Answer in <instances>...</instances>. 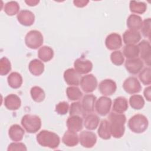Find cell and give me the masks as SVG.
Here are the masks:
<instances>
[{
  "label": "cell",
  "instance_id": "cell-10",
  "mask_svg": "<svg viewBox=\"0 0 151 151\" xmlns=\"http://www.w3.org/2000/svg\"><path fill=\"white\" fill-rule=\"evenodd\" d=\"M105 45L109 50L116 51L122 46V39L120 34L113 32L107 36L105 40Z\"/></svg>",
  "mask_w": 151,
  "mask_h": 151
},
{
  "label": "cell",
  "instance_id": "cell-16",
  "mask_svg": "<svg viewBox=\"0 0 151 151\" xmlns=\"http://www.w3.org/2000/svg\"><path fill=\"white\" fill-rule=\"evenodd\" d=\"M18 21L22 25L25 27L31 26L35 21V15L32 12L24 9L19 12L17 17Z\"/></svg>",
  "mask_w": 151,
  "mask_h": 151
},
{
  "label": "cell",
  "instance_id": "cell-14",
  "mask_svg": "<svg viewBox=\"0 0 151 151\" xmlns=\"http://www.w3.org/2000/svg\"><path fill=\"white\" fill-rule=\"evenodd\" d=\"M74 67L80 74H86L90 73L93 69V64L91 61L83 58H79L75 60L74 63Z\"/></svg>",
  "mask_w": 151,
  "mask_h": 151
},
{
  "label": "cell",
  "instance_id": "cell-39",
  "mask_svg": "<svg viewBox=\"0 0 151 151\" xmlns=\"http://www.w3.org/2000/svg\"><path fill=\"white\" fill-rule=\"evenodd\" d=\"M11 70V64L8 58L5 57H2L0 60V74L6 76Z\"/></svg>",
  "mask_w": 151,
  "mask_h": 151
},
{
  "label": "cell",
  "instance_id": "cell-36",
  "mask_svg": "<svg viewBox=\"0 0 151 151\" xmlns=\"http://www.w3.org/2000/svg\"><path fill=\"white\" fill-rule=\"evenodd\" d=\"M19 5L16 1L8 2L4 6V12L8 16H14L19 13Z\"/></svg>",
  "mask_w": 151,
  "mask_h": 151
},
{
  "label": "cell",
  "instance_id": "cell-2",
  "mask_svg": "<svg viewBox=\"0 0 151 151\" xmlns=\"http://www.w3.org/2000/svg\"><path fill=\"white\" fill-rule=\"evenodd\" d=\"M38 143L42 147L56 149L60 143V138L53 132L42 130L40 132L36 137Z\"/></svg>",
  "mask_w": 151,
  "mask_h": 151
},
{
  "label": "cell",
  "instance_id": "cell-18",
  "mask_svg": "<svg viewBox=\"0 0 151 151\" xmlns=\"http://www.w3.org/2000/svg\"><path fill=\"white\" fill-rule=\"evenodd\" d=\"M21 105L20 98L15 94H10L4 99V106L9 110H17Z\"/></svg>",
  "mask_w": 151,
  "mask_h": 151
},
{
  "label": "cell",
  "instance_id": "cell-26",
  "mask_svg": "<svg viewBox=\"0 0 151 151\" xmlns=\"http://www.w3.org/2000/svg\"><path fill=\"white\" fill-rule=\"evenodd\" d=\"M28 69L33 76H39L41 75L44 71V64L41 61L38 59H34L29 62Z\"/></svg>",
  "mask_w": 151,
  "mask_h": 151
},
{
  "label": "cell",
  "instance_id": "cell-11",
  "mask_svg": "<svg viewBox=\"0 0 151 151\" xmlns=\"http://www.w3.org/2000/svg\"><path fill=\"white\" fill-rule=\"evenodd\" d=\"M117 89V85L111 79H104L99 85V90L104 96H109L113 94Z\"/></svg>",
  "mask_w": 151,
  "mask_h": 151
},
{
  "label": "cell",
  "instance_id": "cell-43",
  "mask_svg": "<svg viewBox=\"0 0 151 151\" xmlns=\"http://www.w3.org/2000/svg\"><path fill=\"white\" fill-rule=\"evenodd\" d=\"M89 2V1L87 0H74L73 1L74 5L78 7V8H83L86 6L88 3Z\"/></svg>",
  "mask_w": 151,
  "mask_h": 151
},
{
  "label": "cell",
  "instance_id": "cell-24",
  "mask_svg": "<svg viewBox=\"0 0 151 151\" xmlns=\"http://www.w3.org/2000/svg\"><path fill=\"white\" fill-rule=\"evenodd\" d=\"M84 118V126L87 129L93 130L98 127L100 122V118L96 114L93 113L87 114Z\"/></svg>",
  "mask_w": 151,
  "mask_h": 151
},
{
  "label": "cell",
  "instance_id": "cell-38",
  "mask_svg": "<svg viewBox=\"0 0 151 151\" xmlns=\"http://www.w3.org/2000/svg\"><path fill=\"white\" fill-rule=\"evenodd\" d=\"M110 60L113 64L119 66L122 65L124 62V57L122 51L116 50L111 53Z\"/></svg>",
  "mask_w": 151,
  "mask_h": 151
},
{
  "label": "cell",
  "instance_id": "cell-19",
  "mask_svg": "<svg viewBox=\"0 0 151 151\" xmlns=\"http://www.w3.org/2000/svg\"><path fill=\"white\" fill-rule=\"evenodd\" d=\"M141 34L139 31L127 29L123 35L124 43L127 44H136L141 40Z\"/></svg>",
  "mask_w": 151,
  "mask_h": 151
},
{
  "label": "cell",
  "instance_id": "cell-30",
  "mask_svg": "<svg viewBox=\"0 0 151 151\" xmlns=\"http://www.w3.org/2000/svg\"><path fill=\"white\" fill-rule=\"evenodd\" d=\"M123 55L127 59L137 58L139 55V49L137 45L127 44L123 47Z\"/></svg>",
  "mask_w": 151,
  "mask_h": 151
},
{
  "label": "cell",
  "instance_id": "cell-3",
  "mask_svg": "<svg viewBox=\"0 0 151 151\" xmlns=\"http://www.w3.org/2000/svg\"><path fill=\"white\" fill-rule=\"evenodd\" d=\"M127 125L132 132L142 133L147 129L149 121L143 114H137L129 119Z\"/></svg>",
  "mask_w": 151,
  "mask_h": 151
},
{
  "label": "cell",
  "instance_id": "cell-13",
  "mask_svg": "<svg viewBox=\"0 0 151 151\" xmlns=\"http://www.w3.org/2000/svg\"><path fill=\"white\" fill-rule=\"evenodd\" d=\"M143 62L140 58L127 59L124 66L126 70L132 74H137L141 71L143 67Z\"/></svg>",
  "mask_w": 151,
  "mask_h": 151
},
{
  "label": "cell",
  "instance_id": "cell-45",
  "mask_svg": "<svg viewBox=\"0 0 151 151\" xmlns=\"http://www.w3.org/2000/svg\"><path fill=\"white\" fill-rule=\"evenodd\" d=\"M25 2L30 6H34L38 5V4L40 2V1L38 0H27L25 1Z\"/></svg>",
  "mask_w": 151,
  "mask_h": 151
},
{
  "label": "cell",
  "instance_id": "cell-31",
  "mask_svg": "<svg viewBox=\"0 0 151 151\" xmlns=\"http://www.w3.org/2000/svg\"><path fill=\"white\" fill-rule=\"evenodd\" d=\"M129 8L132 13L143 14L147 9V5L143 2L131 1L129 4Z\"/></svg>",
  "mask_w": 151,
  "mask_h": 151
},
{
  "label": "cell",
  "instance_id": "cell-20",
  "mask_svg": "<svg viewBox=\"0 0 151 151\" xmlns=\"http://www.w3.org/2000/svg\"><path fill=\"white\" fill-rule=\"evenodd\" d=\"M96 99V97L92 94H86L83 97L81 104L84 111L87 114L93 113Z\"/></svg>",
  "mask_w": 151,
  "mask_h": 151
},
{
  "label": "cell",
  "instance_id": "cell-12",
  "mask_svg": "<svg viewBox=\"0 0 151 151\" xmlns=\"http://www.w3.org/2000/svg\"><path fill=\"white\" fill-rule=\"evenodd\" d=\"M139 49V55L140 58L148 65H150L151 46L149 41L143 40L137 45Z\"/></svg>",
  "mask_w": 151,
  "mask_h": 151
},
{
  "label": "cell",
  "instance_id": "cell-35",
  "mask_svg": "<svg viewBox=\"0 0 151 151\" xmlns=\"http://www.w3.org/2000/svg\"><path fill=\"white\" fill-rule=\"evenodd\" d=\"M145 100L139 94L132 95L129 99V104L131 107L134 110H140L145 106Z\"/></svg>",
  "mask_w": 151,
  "mask_h": 151
},
{
  "label": "cell",
  "instance_id": "cell-37",
  "mask_svg": "<svg viewBox=\"0 0 151 151\" xmlns=\"http://www.w3.org/2000/svg\"><path fill=\"white\" fill-rule=\"evenodd\" d=\"M139 78L144 85H150L151 84V69L150 67H146L141 70Z\"/></svg>",
  "mask_w": 151,
  "mask_h": 151
},
{
  "label": "cell",
  "instance_id": "cell-7",
  "mask_svg": "<svg viewBox=\"0 0 151 151\" xmlns=\"http://www.w3.org/2000/svg\"><path fill=\"white\" fill-rule=\"evenodd\" d=\"M97 80L92 74L84 76L80 80V86L83 91L86 93L93 92L97 86Z\"/></svg>",
  "mask_w": 151,
  "mask_h": 151
},
{
  "label": "cell",
  "instance_id": "cell-33",
  "mask_svg": "<svg viewBox=\"0 0 151 151\" xmlns=\"http://www.w3.org/2000/svg\"><path fill=\"white\" fill-rule=\"evenodd\" d=\"M66 94L68 99L71 101L80 100L83 96V93L77 86H70L66 89Z\"/></svg>",
  "mask_w": 151,
  "mask_h": 151
},
{
  "label": "cell",
  "instance_id": "cell-1",
  "mask_svg": "<svg viewBox=\"0 0 151 151\" xmlns=\"http://www.w3.org/2000/svg\"><path fill=\"white\" fill-rule=\"evenodd\" d=\"M107 118L110 123L111 135L116 139L122 137L125 132L126 116L123 113H117L112 111L109 113Z\"/></svg>",
  "mask_w": 151,
  "mask_h": 151
},
{
  "label": "cell",
  "instance_id": "cell-41",
  "mask_svg": "<svg viewBox=\"0 0 151 151\" xmlns=\"http://www.w3.org/2000/svg\"><path fill=\"white\" fill-rule=\"evenodd\" d=\"M69 110L68 103L66 101L59 102L55 106V111L60 115H65Z\"/></svg>",
  "mask_w": 151,
  "mask_h": 151
},
{
  "label": "cell",
  "instance_id": "cell-29",
  "mask_svg": "<svg viewBox=\"0 0 151 151\" xmlns=\"http://www.w3.org/2000/svg\"><path fill=\"white\" fill-rule=\"evenodd\" d=\"M53 56L54 51L48 46H42L40 47L38 51V57L42 61H50L53 58Z\"/></svg>",
  "mask_w": 151,
  "mask_h": 151
},
{
  "label": "cell",
  "instance_id": "cell-8",
  "mask_svg": "<svg viewBox=\"0 0 151 151\" xmlns=\"http://www.w3.org/2000/svg\"><path fill=\"white\" fill-rule=\"evenodd\" d=\"M79 142L81 145L86 148L93 147L97 142L96 134L88 130H84L81 132L78 136Z\"/></svg>",
  "mask_w": 151,
  "mask_h": 151
},
{
  "label": "cell",
  "instance_id": "cell-40",
  "mask_svg": "<svg viewBox=\"0 0 151 151\" xmlns=\"http://www.w3.org/2000/svg\"><path fill=\"white\" fill-rule=\"evenodd\" d=\"M150 22L151 20L150 18L145 19L143 21V24L140 29L142 35L149 39L150 38Z\"/></svg>",
  "mask_w": 151,
  "mask_h": 151
},
{
  "label": "cell",
  "instance_id": "cell-9",
  "mask_svg": "<svg viewBox=\"0 0 151 151\" xmlns=\"http://www.w3.org/2000/svg\"><path fill=\"white\" fill-rule=\"evenodd\" d=\"M123 88L127 93L130 94L138 93L142 90L141 84L135 77L127 78L123 83Z\"/></svg>",
  "mask_w": 151,
  "mask_h": 151
},
{
  "label": "cell",
  "instance_id": "cell-42",
  "mask_svg": "<svg viewBox=\"0 0 151 151\" xmlns=\"http://www.w3.org/2000/svg\"><path fill=\"white\" fill-rule=\"evenodd\" d=\"M8 151H26L27 148L25 144L21 142H13L9 145L8 148Z\"/></svg>",
  "mask_w": 151,
  "mask_h": 151
},
{
  "label": "cell",
  "instance_id": "cell-17",
  "mask_svg": "<svg viewBox=\"0 0 151 151\" xmlns=\"http://www.w3.org/2000/svg\"><path fill=\"white\" fill-rule=\"evenodd\" d=\"M66 124L68 130L76 132H79L83 129V117L79 116H70L67 120Z\"/></svg>",
  "mask_w": 151,
  "mask_h": 151
},
{
  "label": "cell",
  "instance_id": "cell-15",
  "mask_svg": "<svg viewBox=\"0 0 151 151\" xmlns=\"http://www.w3.org/2000/svg\"><path fill=\"white\" fill-rule=\"evenodd\" d=\"M64 79L65 83L69 86H77L80 84L81 78V74L74 68H68L64 72Z\"/></svg>",
  "mask_w": 151,
  "mask_h": 151
},
{
  "label": "cell",
  "instance_id": "cell-25",
  "mask_svg": "<svg viewBox=\"0 0 151 151\" xmlns=\"http://www.w3.org/2000/svg\"><path fill=\"white\" fill-rule=\"evenodd\" d=\"M127 27L129 29L139 31L141 29L143 21L142 18L136 14H131L127 19Z\"/></svg>",
  "mask_w": 151,
  "mask_h": 151
},
{
  "label": "cell",
  "instance_id": "cell-27",
  "mask_svg": "<svg viewBox=\"0 0 151 151\" xmlns=\"http://www.w3.org/2000/svg\"><path fill=\"white\" fill-rule=\"evenodd\" d=\"M99 137L104 140L110 139L111 137V132L110 123L107 120H102L100 123L97 130Z\"/></svg>",
  "mask_w": 151,
  "mask_h": 151
},
{
  "label": "cell",
  "instance_id": "cell-4",
  "mask_svg": "<svg viewBox=\"0 0 151 151\" xmlns=\"http://www.w3.org/2000/svg\"><path fill=\"white\" fill-rule=\"evenodd\" d=\"M21 125L25 131L29 133H35L40 130L41 127V120L37 115L25 114L21 122Z\"/></svg>",
  "mask_w": 151,
  "mask_h": 151
},
{
  "label": "cell",
  "instance_id": "cell-5",
  "mask_svg": "<svg viewBox=\"0 0 151 151\" xmlns=\"http://www.w3.org/2000/svg\"><path fill=\"white\" fill-rule=\"evenodd\" d=\"M44 38L41 32L38 30H31L25 35V43L27 47L36 50L43 44Z\"/></svg>",
  "mask_w": 151,
  "mask_h": 151
},
{
  "label": "cell",
  "instance_id": "cell-34",
  "mask_svg": "<svg viewBox=\"0 0 151 151\" xmlns=\"http://www.w3.org/2000/svg\"><path fill=\"white\" fill-rule=\"evenodd\" d=\"M69 114L70 116H79L81 117H84L87 114L80 101H75L71 104L69 108Z\"/></svg>",
  "mask_w": 151,
  "mask_h": 151
},
{
  "label": "cell",
  "instance_id": "cell-21",
  "mask_svg": "<svg viewBox=\"0 0 151 151\" xmlns=\"http://www.w3.org/2000/svg\"><path fill=\"white\" fill-rule=\"evenodd\" d=\"M25 134V131L19 124H14L12 125L8 130L9 138L14 142H20L22 140Z\"/></svg>",
  "mask_w": 151,
  "mask_h": 151
},
{
  "label": "cell",
  "instance_id": "cell-32",
  "mask_svg": "<svg viewBox=\"0 0 151 151\" xmlns=\"http://www.w3.org/2000/svg\"><path fill=\"white\" fill-rule=\"evenodd\" d=\"M30 94L32 100L37 103L42 102L45 98L44 90L38 86H34L31 88Z\"/></svg>",
  "mask_w": 151,
  "mask_h": 151
},
{
  "label": "cell",
  "instance_id": "cell-23",
  "mask_svg": "<svg viewBox=\"0 0 151 151\" xmlns=\"http://www.w3.org/2000/svg\"><path fill=\"white\" fill-rule=\"evenodd\" d=\"M128 107L127 100L124 97L119 96L114 99L112 110L117 113H123L127 110Z\"/></svg>",
  "mask_w": 151,
  "mask_h": 151
},
{
  "label": "cell",
  "instance_id": "cell-44",
  "mask_svg": "<svg viewBox=\"0 0 151 151\" xmlns=\"http://www.w3.org/2000/svg\"><path fill=\"white\" fill-rule=\"evenodd\" d=\"M143 94L145 99L148 101H150L151 100V88L150 86H148L146 87L143 91Z\"/></svg>",
  "mask_w": 151,
  "mask_h": 151
},
{
  "label": "cell",
  "instance_id": "cell-28",
  "mask_svg": "<svg viewBox=\"0 0 151 151\" xmlns=\"http://www.w3.org/2000/svg\"><path fill=\"white\" fill-rule=\"evenodd\" d=\"M7 81L9 87L17 89L19 88L22 84V77L18 72H12L8 76Z\"/></svg>",
  "mask_w": 151,
  "mask_h": 151
},
{
  "label": "cell",
  "instance_id": "cell-22",
  "mask_svg": "<svg viewBox=\"0 0 151 151\" xmlns=\"http://www.w3.org/2000/svg\"><path fill=\"white\" fill-rule=\"evenodd\" d=\"M62 142L67 146H76L79 142L78 136L77 132L68 130L64 133L62 137Z\"/></svg>",
  "mask_w": 151,
  "mask_h": 151
},
{
  "label": "cell",
  "instance_id": "cell-6",
  "mask_svg": "<svg viewBox=\"0 0 151 151\" xmlns=\"http://www.w3.org/2000/svg\"><path fill=\"white\" fill-rule=\"evenodd\" d=\"M111 104V99L103 96L97 100L94 108L98 114L101 116H105L110 113Z\"/></svg>",
  "mask_w": 151,
  "mask_h": 151
}]
</instances>
